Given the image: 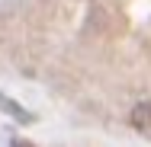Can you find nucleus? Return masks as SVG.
Segmentation results:
<instances>
[{
	"mask_svg": "<svg viewBox=\"0 0 151 147\" xmlns=\"http://www.w3.org/2000/svg\"><path fill=\"white\" fill-rule=\"evenodd\" d=\"M129 121H132V128L145 138V141H151V99H145V102H138L135 109H132V115H129Z\"/></svg>",
	"mask_w": 151,
	"mask_h": 147,
	"instance_id": "1",
	"label": "nucleus"
},
{
	"mask_svg": "<svg viewBox=\"0 0 151 147\" xmlns=\"http://www.w3.org/2000/svg\"><path fill=\"white\" fill-rule=\"evenodd\" d=\"M13 147H35V144H29V141H16Z\"/></svg>",
	"mask_w": 151,
	"mask_h": 147,
	"instance_id": "2",
	"label": "nucleus"
}]
</instances>
